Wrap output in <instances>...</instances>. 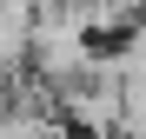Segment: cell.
Wrapping results in <instances>:
<instances>
[{
	"mask_svg": "<svg viewBox=\"0 0 146 139\" xmlns=\"http://www.w3.org/2000/svg\"><path fill=\"white\" fill-rule=\"evenodd\" d=\"M0 139H80L60 106H13L0 99Z\"/></svg>",
	"mask_w": 146,
	"mask_h": 139,
	"instance_id": "1",
	"label": "cell"
},
{
	"mask_svg": "<svg viewBox=\"0 0 146 139\" xmlns=\"http://www.w3.org/2000/svg\"><path fill=\"white\" fill-rule=\"evenodd\" d=\"M0 93H7V73H0Z\"/></svg>",
	"mask_w": 146,
	"mask_h": 139,
	"instance_id": "2",
	"label": "cell"
}]
</instances>
